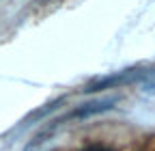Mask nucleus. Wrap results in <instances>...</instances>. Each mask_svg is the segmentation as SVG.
Returning <instances> with one entry per match:
<instances>
[{
  "label": "nucleus",
  "mask_w": 155,
  "mask_h": 151,
  "mask_svg": "<svg viewBox=\"0 0 155 151\" xmlns=\"http://www.w3.org/2000/svg\"><path fill=\"white\" fill-rule=\"evenodd\" d=\"M144 71L142 69H127L123 73H116V76H110V78H101V80H95L93 84L86 86V93H95V91H104V89H110V86H119V84H127L136 78H140Z\"/></svg>",
  "instance_id": "obj_1"
},
{
  "label": "nucleus",
  "mask_w": 155,
  "mask_h": 151,
  "mask_svg": "<svg viewBox=\"0 0 155 151\" xmlns=\"http://www.w3.org/2000/svg\"><path fill=\"white\" fill-rule=\"evenodd\" d=\"M114 106V102H93V104H86L82 108L73 110L67 119H84V117H91V115H99V112H106Z\"/></svg>",
  "instance_id": "obj_2"
},
{
  "label": "nucleus",
  "mask_w": 155,
  "mask_h": 151,
  "mask_svg": "<svg viewBox=\"0 0 155 151\" xmlns=\"http://www.w3.org/2000/svg\"><path fill=\"white\" fill-rule=\"evenodd\" d=\"M82 151H112L110 147H104V145H93V147H86Z\"/></svg>",
  "instance_id": "obj_3"
}]
</instances>
